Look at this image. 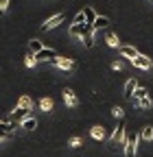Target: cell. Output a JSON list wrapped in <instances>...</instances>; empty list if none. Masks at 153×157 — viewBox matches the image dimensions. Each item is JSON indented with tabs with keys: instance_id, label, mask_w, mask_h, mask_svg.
<instances>
[{
	"instance_id": "1",
	"label": "cell",
	"mask_w": 153,
	"mask_h": 157,
	"mask_svg": "<svg viewBox=\"0 0 153 157\" xmlns=\"http://www.w3.org/2000/svg\"><path fill=\"white\" fill-rule=\"evenodd\" d=\"M64 17H66L64 13H55L53 17H48L46 22H44V26H42V29H44V31H50V29H55V26H59V24L64 22Z\"/></svg>"
},
{
	"instance_id": "2",
	"label": "cell",
	"mask_w": 153,
	"mask_h": 157,
	"mask_svg": "<svg viewBox=\"0 0 153 157\" xmlns=\"http://www.w3.org/2000/svg\"><path fill=\"white\" fill-rule=\"evenodd\" d=\"M131 63L136 66V68H140V70H151V68H153V61H151L149 57H144V55H138Z\"/></svg>"
},
{
	"instance_id": "3",
	"label": "cell",
	"mask_w": 153,
	"mask_h": 157,
	"mask_svg": "<svg viewBox=\"0 0 153 157\" xmlns=\"http://www.w3.org/2000/svg\"><path fill=\"white\" fill-rule=\"evenodd\" d=\"M127 140V137H125V124L120 122L116 129H114V133H112V144H123Z\"/></svg>"
},
{
	"instance_id": "4",
	"label": "cell",
	"mask_w": 153,
	"mask_h": 157,
	"mask_svg": "<svg viewBox=\"0 0 153 157\" xmlns=\"http://www.w3.org/2000/svg\"><path fill=\"white\" fill-rule=\"evenodd\" d=\"M35 59H37V61H53V59H57V52L53 48H42L40 52L35 55Z\"/></svg>"
},
{
	"instance_id": "5",
	"label": "cell",
	"mask_w": 153,
	"mask_h": 157,
	"mask_svg": "<svg viewBox=\"0 0 153 157\" xmlns=\"http://www.w3.org/2000/svg\"><path fill=\"white\" fill-rule=\"evenodd\" d=\"M50 63H55L57 68H61V70H72L74 68V61L68 59V57H57V59H53Z\"/></svg>"
},
{
	"instance_id": "6",
	"label": "cell",
	"mask_w": 153,
	"mask_h": 157,
	"mask_svg": "<svg viewBox=\"0 0 153 157\" xmlns=\"http://www.w3.org/2000/svg\"><path fill=\"white\" fill-rule=\"evenodd\" d=\"M138 140L140 137H133V140H125V157H133L136 155V146H138Z\"/></svg>"
},
{
	"instance_id": "7",
	"label": "cell",
	"mask_w": 153,
	"mask_h": 157,
	"mask_svg": "<svg viewBox=\"0 0 153 157\" xmlns=\"http://www.w3.org/2000/svg\"><path fill=\"white\" fill-rule=\"evenodd\" d=\"M140 140H144V142H153V127L151 124H144L142 129H140Z\"/></svg>"
},
{
	"instance_id": "8",
	"label": "cell",
	"mask_w": 153,
	"mask_h": 157,
	"mask_svg": "<svg viewBox=\"0 0 153 157\" xmlns=\"http://www.w3.org/2000/svg\"><path fill=\"white\" fill-rule=\"evenodd\" d=\"M138 90V83L136 78H129V81L125 83V98H133V92Z\"/></svg>"
},
{
	"instance_id": "9",
	"label": "cell",
	"mask_w": 153,
	"mask_h": 157,
	"mask_svg": "<svg viewBox=\"0 0 153 157\" xmlns=\"http://www.w3.org/2000/svg\"><path fill=\"white\" fill-rule=\"evenodd\" d=\"M120 55L123 57H127V59H131V61H133V59H136L140 52L136 50V48H131V46H120Z\"/></svg>"
},
{
	"instance_id": "10",
	"label": "cell",
	"mask_w": 153,
	"mask_h": 157,
	"mask_svg": "<svg viewBox=\"0 0 153 157\" xmlns=\"http://www.w3.org/2000/svg\"><path fill=\"white\" fill-rule=\"evenodd\" d=\"M109 24V17H105V15H96V20H94V24H92V29L96 31V29H105Z\"/></svg>"
},
{
	"instance_id": "11",
	"label": "cell",
	"mask_w": 153,
	"mask_h": 157,
	"mask_svg": "<svg viewBox=\"0 0 153 157\" xmlns=\"http://www.w3.org/2000/svg\"><path fill=\"white\" fill-rule=\"evenodd\" d=\"M90 133H92V137H94V140H105V129H103L101 124H94Z\"/></svg>"
},
{
	"instance_id": "12",
	"label": "cell",
	"mask_w": 153,
	"mask_h": 157,
	"mask_svg": "<svg viewBox=\"0 0 153 157\" xmlns=\"http://www.w3.org/2000/svg\"><path fill=\"white\" fill-rule=\"evenodd\" d=\"M83 15H85V24H94V20H96V11L92 7H85L83 9Z\"/></svg>"
},
{
	"instance_id": "13",
	"label": "cell",
	"mask_w": 153,
	"mask_h": 157,
	"mask_svg": "<svg viewBox=\"0 0 153 157\" xmlns=\"http://www.w3.org/2000/svg\"><path fill=\"white\" fill-rule=\"evenodd\" d=\"M64 101L68 103V107H74L76 105V96H74L72 90H64Z\"/></svg>"
},
{
	"instance_id": "14",
	"label": "cell",
	"mask_w": 153,
	"mask_h": 157,
	"mask_svg": "<svg viewBox=\"0 0 153 157\" xmlns=\"http://www.w3.org/2000/svg\"><path fill=\"white\" fill-rule=\"evenodd\" d=\"M29 116H31V109H18V107H15L13 120H24V118H29Z\"/></svg>"
},
{
	"instance_id": "15",
	"label": "cell",
	"mask_w": 153,
	"mask_h": 157,
	"mask_svg": "<svg viewBox=\"0 0 153 157\" xmlns=\"http://www.w3.org/2000/svg\"><path fill=\"white\" fill-rule=\"evenodd\" d=\"M107 46H112V48H118L120 46V42H118V35L116 33H107Z\"/></svg>"
},
{
	"instance_id": "16",
	"label": "cell",
	"mask_w": 153,
	"mask_h": 157,
	"mask_svg": "<svg viewBox=\"0 0 153 157\" xmlns=\"http://www.w3.org/2000/svg\"><path fill=\"white\" fill-rule=\"evenodd\" d=\"M37 127V120H35V118H24V120H22V129H26V131H33Z\"/></svg>"
},
{
	"instance_id": "17",
	"label": "cell",
	"mask_w": 153,
	"mask_h": 157,
	"mask_svg": "<svg viewBox=\"0 0 153 157\" xmlns=\"http://www.w3.org/2000/svg\"><path fill=\"white\" fill-rule=\"evenodd\" d=\"M42 48H44V44L40 42V39H31V52H33V55H37Z\"/></svg>"
},
{
	"instance_id": "18",
	"label": "cell",
	"mask_w": 153,
	"mask_h": 157,
	"mask_svg": "<svg viewBox=\"0 0 153 157\" xmlns=\"http://www.w3.org/2000/svg\"><path fill=\"white\" fill-rule=\"evenodd\" d=\"M18 109H31V98L29 96H22L18 101Z\"/></svg>"
},
{
	"instance_id": "19",
	"label": "cell",
	"mask_w": 153,
	"mask_h": 157,
	"mask_svg": "<svg viewBox=\"0 0 153 157\" xmlns=\"http://www.w3.org/2000/svg\"><path fill=\"white\" fill-rule=\"evenodd\" d=\"M24 63H26V68H35V66H37V59H35V55H33V52H29V55H26Z\"/></svg>"
},
{
	"instance_id": "20",
	"label": "cell",
	"mask_w": 153,
	"mask_h": 157,
	"mask_svg": "<svg viewBox=\"0 0 153 157\" xmlns=\"http://www.w3.org/2000/svg\"><path fill=\"white\" fill-rule=\"evenodd\" d=\"M40 107H42L44 111H50V109H53V98H42V101H40Z\"/></svg>"
},
{
	"instance_id": "21",
	"label": "cell",
	"mask_w": 153,
	"mask_h": 157,
	"mask_svg": "<svg viewBox=\"0 0 153 157\" xmlns=\"http://www.w3.org/2000/svg\"><path fill=\"white\" fill-rule=\"evenodd\" d=\"M133 94H136V98H133V101H142V98H147V96H149V92H147L144 87H138Z\"/></svg>"
},
{
	"instance_id": "22",
	"label": "cell",
	"mask_w": 153,
	"mask_h": 157,
	"mask_svg": "<svg viewBox=\"0 0 153 157\" xmlns=\"http://www.w3.org/2000/svg\"><path fill=\"white\" fill-rule=\"evenodd\" d=\"M68 146H70V148H79V146H81V137H76V135H74V137H70Z\"/></svg>"
},
{
	"instance_id": "23",
	"label": "cell",
	"mask_w": 153,
	"mask_h": 157,
	"mask_svg": "<svg viewBox=\"0 0 153 157\" xmlns=\"http://www.w3.org/2000/svg\"><path fill=\"white\" fill-rule=\"evenodd\" d=\"M136 103H138L142 109H149V107H151V98L147 96V98H142V101H136Z\"/></svg>"
},
{
	"instance_id": "24",
	"label": "cell",
	"mask_w": 153,
	"mask_h": 157,
	"mask_svg": "<svg viewBox=\"0 0 153 157\" xmlns=\"http://www.w3.org/2000/svg\"><path fill=\"white\" fill-rule=\"evenodd\" d=\"M74 24H85V15H83V11L74 15Z\"/></svg>"
},
{
	"instance_id": "25",
	"label": "cell",
	"mask_w": 153,
	"mask_h": 157,
	"mask_svg": "<svg viewBox=\"0 0 153 157\" xmlns=\"http://www.w3.org/2000/svg\"><path fill=\"white\" fill-rule=\"evenodd\" d=\"M112 113H114V118H123V116H125L123 107H114V109H112Z\"/></svg>"
},
{
	"instance_id": "26",
	"label": "cell",
	"mask_w": 153,
	"mask_h": 157,
	"mask_svg": "<svg viewBox=\"0 0 153 157\" xmlns=\"http://www.w3.org/2000/svg\"><path fill=\"white\" fill-rule=\"evenodd\" d=\"M94 46V37L92 35H85V48H92Z\"/></svg>"
},
{
	"instance_id": "27",
	"label": "cell",
	"mask_w": 153,
	"mask_h": 157,
	"mask_svg": "<svg viewBox=\"0 0 153 157\" xmlns=\"http://www.w3.org/2000/svg\"><path fill=\"white\" fill-rule=\"evenodd\" d=\"M9 7V0H0V11H7Z\"/></svg>"
},
{
	"instance_id": "28",
	"label": "cell",
	"mask_w": 153,
	"mask_h": 157,
	"mask_svg": "<svg viewBox=\"0 0 153 157\" xmlns=\"http://www.w3.org/2000/svg\"><path fill=\"white\" fill-rule=\"evenodd\" d=\"M112 68H114V70H120V68H123V63H120V61H114V63H112Z\"/></svg>"
}]
</instances>
